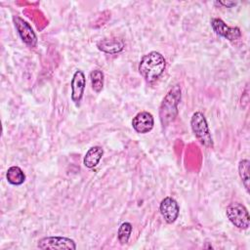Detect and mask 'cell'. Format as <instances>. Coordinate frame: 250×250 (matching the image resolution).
I'll list each match as a JSON object with an SVG mask.
<instances>
[{"label": "cell", "mask_w": 250, "mask_h": 250, "mask_svg": "<svg viewBox=\"0 0 250 250\" xmlns=\"http://www.w3.org/2000/svg\"><path fill=\"white\" fill-rule=\"evenodd\" d=\"M166 61L162 54L156 51H151L143 56L139 63V72L148 83L156 81L164 72Z\"/></svg>", "instance_id": "obj_1"}, {"label": "cell", "mask_w": 250, "mask_h": 250, "mask_svg": "<svg viewBox=\"0 0 250 250\" xmlns=\"http://www.w3.org/2000/svg\"><path fill=\"white\" fill-rule=\"evenodd\" d=\"M182 97L179 85L173 86L163 98L159 106V119L162 127H167L178 115V105Z\"/></svg>", "instance_id": "obj_2"}, {"label": "cell", "mask_w": 250, "mask_h": 250, "mask_svg": "<svg viewBox=\"0 0 250 250\" xmlns=\"http://www.w3.org/2000/svg\"><path fill=\"white\" fill-rule=\"evenodd\" d=\"M190 126L195 138L199 141V143L205 147L213 148V139L206 118L202 112L196 111L191 115Z\"/></svg>", "instance_id": "obj_3"}, {"label": "cell", "mask_w": 250, "mask_h": 250, "mask_svg": "<svg viewBox=\"0 0 250 250\" xmlns=\"http://www.w3.org/2000/svg\"><path fill=\"white\" fill-rule=\"evenodd\" d=\"M226 215L229 222L240 229H247L250 226V217L247 208L239 203H230L226 209Z\"/></svg>", "instance_id": "obj_4"}, {"label": "cell", "mask_w": 250, "mask_h": 250, "mask_svg": "<svg viewBox=\"0 0 250 250\" xmlns=\"http://www.w3.org/2000/svg\"><path fill=\"white\" fill-rule=\"evenodd\" d=\"M37 247L42 250H46V249L75 250L76 243L73 239L64 237V236H45L38 240Z\"/></svg>", "instance_id": "obj_5"}, {"label": "cell", "mask_w": 250, "mask_h": 250, "mask_svg": "<svg viewBox=\"0 0 250 250\" xmlns=\"http://www.w3.org/2000/svg\"><path fill=\"white\" fill-rule=\"evenodd\" d=\"M13 21L22 42H24L27 46L31 48L35 47L37 45V36L31 28V26L29 25V23L19 16H14Z\"/></svg>", "instance_id": "obj_6"}, {"label": "cell", "mask_w": 250, "mask_h": 250, "mask_svg": "<svg viewBox=\"0 0 250 250\" xmlns=\"http://www.w3.org/2000/svg\"><path fill=\"white\" fill-rule=\"evenodd\" d=\"M211 26L216 34L225 37L229 41H235L241 37V31L238 27L229 26L223 20L219 18H214L211 20Z\"/></svg>", "instance_id": "obj_7"}, {"label": "cell", "mask_w": 250, "mask_h": 250, "mask_svg": "<svg viewBox=\"0 0 250 250\" xmlns=\"http://www.w3.org/2000/svg\"><path fill=\"white\" fill-rule=\"evenodd\" d=\"M86 86V78L82 70H76L73 73L70 87H71V100L76 106L80 105Z\"/></svg>", "instance_id": "obj_8"}, {"label": "cell", "mask_w": 250, "mask_h": 250, "mask_svg": "<svg viewBox=\"0 0 250 250\" xmlns=\"http://www.w3.org/2000/svg\"><path fill=\"white\" fill-rule=\"evenodd\" d=\"M159 210L165 222L168 224L174 223L178 219L180 213V207L178 202L171 196H167L162 199V201L160 202Z\"/></svg>", "instance_id": "obj_9"}, {"label": "cell", "mask_w": 250, "mask_h": 250, "mask_svg": "<svg viewBox=\"0 0 250 250\" xmlns=\"http://www.w3.org/2000/svg\"><path fill=\"white\" fill-rule=\"evenodd\" d=\"M153 116L148 111H141L137 113L132 119L133 129L140 134H146L150 132L153 128Z\"/></svg>", "instance_id": "obj_10"}, {"label": "cell", "mask_w": 250, "mask_h": 250, "mask_svg": "<svg viewBox=\"0 0 250 250\" xmlns=\"http://www.w3.org/2000/svg\"><path fill=\"white\" fill-rule=\"evenodd\" d=\"M100 51L106 54H117L124 49V42L119 38H104L97 42Z\"/></svg>", "instance_id": "obj_11"}, {"label": "cell", "mask_w": 250, "mask_h": 250, "mask_svg": "<svg viewBox=\"0 0 250 250\" xmlns=\"http://www.w3.org/2000/svg\"><path fill=\"white\" fill-rule=\"evenodd\" d=\"M103 155H104V149L102 146H95L90 147L87 150V152L84 156V159H83L84 166L89 169L96 167L99 164L100 160L102 159Z\"/></svg>", "instance_id": "obj_12"}, {"label": "cell", "mask_w": 250, "mask_h": 250, "mask_svg": "<svg viewBox=\"0 0 250 250\" xmlns=\"http://www.w3.org/2000/svg\"><path fill=\"white\" fill-rule=\"evenodd\" d=\"M6 179L13 186H21L25 181V175L19 166H11L6 172Z\"/></svg>", "instance_id": "obj_13"}, {"label": "cell", "mask_w": 250, "mask_h": 250, "mask_svg": "<svg viewBox=\"0 0 250 250\" xmlns=\"http://www.w3.org/2000/svg\"><path fill=\"white\" fill-rule=\"evenodd\" d=\"M249 167H250V162L248 159H242L238 163V174L241 179L242 185L244 186L245 189L247 192H249Z\"/></svg>", "instance_id": "obj_14"}, {"label": "cell", "mask_w": 250, "mask_h": 250, "mask_svg": "<svg viewBox=\"0 0 250 250\" xmlns=\"http://www.w3.org/2000/svg\"><path fill=\"white\" fill-rule=\"evenodd\" d=\"M104 72L100 69H94L90 72V80L92 89L96 93H100L104 88Z\"/></svg>", "instance_id": "obj_15"}, {"label": "cell", "mask_w": 250, "mask_h": 250, "mask_svg": "<svg viewBox=\"0 0 250 250\" xmlns=\"http://www.w3.org/2000/svg\"><path fill=\"white\" fill-rule=\"evenodd\" d=\"M133 227L129 222L122 223L117 230V237L121 244H126L129 241Z\"/></svg>", "instance_id": "obj_16"}]
</instances>
